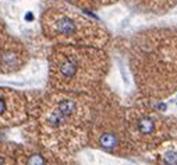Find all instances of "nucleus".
<instances>
[{
  "mask_svg": "<svg viewBox=\"0 0 177 165\" xmlns=\"http://www.w3.org/2000/svg\"><path fill=\"white\" fill-rule=\"evenodd\" d=\"M135 127H137V132L139 133V134H142V136H149V134H152V133L155 132L156 125H155V121H154L152 118H149V116H142V118H139V119L137 121Z\"/></svg>",
  "mask_w": 177,
  "mask_h": 165,
  "instance_id": "423d86ee",
  "label": "nucleus"
},
{
  "mask_svg": "<svg viewBox=\"0 0 177 165\" xmlns=\"http://www.w3.org/2000/svg\"><path fill=\"white\" fill-rule=\"evenodd\" d=\"M3 32V24H1V21H0V34Z\"/></svg>",
  "mask_w": 177,
  "mask_h": 165,
  "instance_id": "9b49d317",
  "label": "nucleus"
},
{
  "mask_svg": "<svg viewBox=\"0 0 177 165\" xmlns=\"http://www.w3.org/2000/svg\"><path fill=\"white\" fill-rule=\"evenodd\" d=\"M98 141H99V145L106 150H115L116 147L120 145V137H119V134L113 132H105L99 134Z\"/></svg>",
  "mask_w": 177,
  "mask_h": 165,
  "instance_id": "39448f33",
  "label": "nucleus"
},
{
  "mask_svg": "<svg viewBox=\"0 0 177 165\" xmlns=\"http://www.w3.org/2000/svg\"><path fill=\"white\" fill-rule=\"evenodd\" d=\"M42 31L57 45L99 46L107 41V32L98 22L66 6H53L42 14Z\"/></svg>",
  "mask_w": 177,
  "mask_h": 165,
  "instance_id": "f257e3e1",
  "label": "nucleus"
},
{
  "mask_svg": "<svg viewBox=\"0 0 177 165\" xmlns=\"http://www.w3.org/2000/svg\"><path fill=\"white\" fill-rule=\"evenodd\" d=\"M0 165H4V158L0 155Z\"/></svg>",
  "mask_w": 177,
  "mask_h": 165,
  "instance_id": "9d476101",
  "label": "nucleus"
},
{
  "mask_svg": "<svg viewBox=\"0 0 177 165\" xmlns=\"http://www.w3.org/2000/svg\"><path fill=\"white\" fill-rule=\"evenodd\" d=\"M117 0H91V3L94 4L95 9L101 7V6H105V4H110V3H115Z\"/></svg>",
  "mask_w": 177,
  "mask_h": 165,
  "instance_id": "1a4fd4ad",
  "label": "nucleus"
},
{
  "mask_svg": "<svg viewBox=\"0 0 177 165\" xmlns=\"http://www.w3.org/2000/svg\"><path fill=\"white\" fill-rule=\"evenodd\" d=\"M10 94L9 91H0V121H13V101L10 99Z\"/></svg>",
  "mask_w": 177,
  "mask_h": 165,
  "instance_id": "20e7f679",
  "label": "nucleus"
},
{
  "mask_svg": "<svg viewBox=\"0 0 177 165\" xmlns=\"http://www.w3.org/2000/svg\"><path fill=\"white\" fill-rule=\"evenodd\" d=\"M166 165H177V153L176 151H169L165 157H163Z\"/></svg>",
  "mask_w": 177,
  "mask_h": 165,
  "instance_id": "6e6552de",
  "label": "nucleus"
},
{
  "mask_svg": "<svg viewBox=\"0 0 177 165\" xmlns=\"http://www.w3.org/2000/svg\"><path fill=\"white\" fill-rule=\"evenodd\" d=\"M27 165H45V158L41 154H32L30 155Z\"/></svg>",
  "mask_w": 177,
  "mask_h": 165,
  "instance_id": "0eeeda50",
  "label": "nucleus"
},
{
  "mask_svg": "<svg viewBox=\"0 0 177 165\" xmlns=\"http://www.w3.org/2000/svg\"><path fill=\"white\" fill-rule=\"evenodd\" d=\"M105 53L95 46L82 45H59L52 53L53 78L62 86H80L86 80V71L92 74V69L103 67Z\"/></svg>",
  "mask_w": 177,
  "mask_h": 165,
  "instance_id": "f03ea898",
  "label": "nucleus"
},
{
  "mask_svg": "<svg viewBox=\"0 0 177 165\" xmlns=\"http://www.w3.org/2000/svg\"><path fill=\"white\" fill-rule=\"evenodd\" d=\"M128 3L144 13L163 14L176 6L177 0H128Z\"/></svg>",
  "mask_w": 177,
  "mask_h": 165,
  "instance_id": "7ed1b4c3",
  "label": "nucleus"
}]
</instances>
